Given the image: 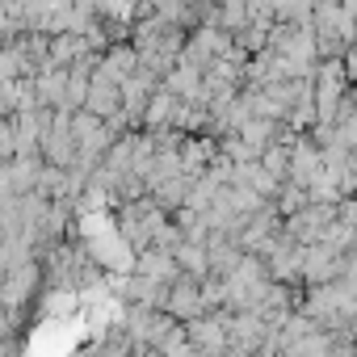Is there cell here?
<instances>
[{
  "mask_svg": "<svg viewBox=\"0 0 357 357\" xmlns=\"http://www.w3.org/2000/svg\"><path fill=\"white\" fill-rule=\"evenodd\" d=\"M38 269H43V261H30V265H22V269L9 273V282H5V303H9V311H17V307L26 303V294H34Z\"/></svg>",
  "mask_w": 357,
  "mask_h": 357,
  "instance_id": "cell-10",
  "label": "cell"
},
{
  "mask_svg": "<svg viewBox=\"0 0 357 357\" xmlns=\"http://www.w3.org/2000/svg\"><path fill=\"white\" fill-rule=\"evenodd\" d=\"M215 155H219V139H211V135H190V139H185L181 164H185V176H190V181L206 176V168L215 164Z\"/></svg>",
  "mask_w": 357,
  "mask_h": 357,
  "instance_id": "cell-6",
  "label": "cell"
},
{
  "mask_svg": "<svg viewBox=\"0 0 357 357\" xmlns=\"http://www.w3.org/2000/svg\"><path fill=\"white\" fill-rule=\"evenodd\" d=\"M34 84H38V97H43L47 109H68V84H72V72L68 68H51Z\"/></svg>",
  "mask_w": 357,
  "mask_h": 357,
  "instance_id": "cell-9",
  "label": "cell"
},
{
  "mask_svg": "<svg viewBox=\"0 0 357 357\" xmlns=\"http://www.w3.org/2000/svg\"><path fill=\"white\" fill-rule=\"evenodd\" d=\"M176 114H181V97H176V93H168V89H160V93L151 97V105H147L143 130H147V135H155V130H168V126H176Z\"/></svg>",
  "mask_w": 357,
  "mask_h": 357,
  "instance_id": "cell-8",
  "label": "cell"
},
{
  "mask_svg": "<svg viewBox=\"0 0 357 357\" xmlns=\"http://www.w3.org/2000/svg\"><path fill=\"white\" fill-rule=\"evenodd\" d=\"M252 26V17H248V5H240V0H231V5H219V13H215V30H223V34H244Z\"/></svg>",
  "mask_w": 357,
  "mask_h": 357,
  "instance_id": "cell-12",
  "label": "cell"
},
{
  "mask_svg": "<svg viewBox=\"0 0 357 357\" xmlns=\"http://www.w3.org/2000/svg\"><path fill=\"white\" fill-rule=\"evenodd\" d=\"M290 155H294V147L278 139V143H273V147H269V151L261 155V168H265V172H273L278 181L286 185V181H290Z\"/></svg>",
  "mask_w": 357,
  "mask_h": 357,
  "instance_id": "cell-13",
  "label": "cell"
},
{
  "mask_svg": "<svg viewBox=\"0 0 357 357\" xmlns=\"http://www.w3.org/2000/svg\"><path fill=\"white\" fill-rule=\"evenodd\" d=\"M319 172H324V151H319V143L311 135H303L294 143V155H290V181L303 185V190H311V181H315Z\"/></svg>",
  "mask_w": 357,
  "mask_h": 357,
  "instance_id": "cell-3",
  "label": "cell"
},
{
  "mask_svg": "<svg viewBox=\"0 0 357 357\" xmlns=\"http://www.w3.org/2000/svg\"><path fill=\"white\" fill-rule=\"evenodd\" d=\"M273 206H278V215H282V219H294V215H303V211L311 206V194H307L303 185L286 181V190L278 194V202H273Z\"/></svg>",
  "mask_w": 357,
  "mask_h": 357,
  "instance_id": "cell-14",
  "label": "cell"
},
{
  "mask_svg": "<svg viewBox=\"0 0 357 357\" xmlns=\"http://www.w3.org/2000/svg\"><path fill=\"white\" fill-rule=\"evenodd\" d=\"M84 109L97 114L101 122H109L114 114H122V84L97 68V72H93V93H89V105H84Z\"/></svg>",
  "mask_w": 357,
  "mask_h": 357,
  "instance_id": "cell-4",
  "label": "cell"
},
{
  "mask_svg": "<svg viewBox=\"0 0 357 357\" xmlns=\"http://www.w3.org/2000/svg\"><path fill=\"white\" fill-rule=\"evenodd\" d=\"M164 315H172L176 324H194V319H202V315H211L206 311V298H202V282H194V278H181L172 286V294H168V311Z\"/></svg>",
  "mask_w": 357,
  "mask_h": 357,
  "instance_id": "cell-2",
  "label": "cell"
},
{
  "mask_svg": "<svg viewBox=\"0 0 357 357\" xmlns=\"http://www.w3.org/2000/svg\"><path fill=\"white\" fill-rule=\"evenodd\" d=\"M269 278L278 282V286H294V290H307L303 286V273H307V248L303 244H294L290 236H282V244L269 252Z\"/></svg>",
  "mask_w": 357,
  "mask_h": 357,
  "instance_id": "cell-1",
  "label": "cell"
},
{
  "mask_svg": "<svg viewBox=\"0 0 357 357\" xmlns=\"http://www.w3.org/2000/svg\"><path fill=\"white\" fill-rule=\"evenodd\" d=\"M135 273L139 278H147V282H160V286H176L185 273H181V265H176V257L172 252H160V248H151V252H143V257H135Z\"/></svg>",
  "mask_w": 357,
  "mask_h": 357,
  "instance_id": "cell-5",
  "label": "cell"
},
{
  "mask_svg": "<svg viewBox=\"0 0 357 357\" xmlns=\"http://www.w3.org/2000/svg\"><path fill=\"white\" fill-rule=\"evenodd\" d=\"M101 72H105V76H114L118 84H126V80L139 72V51H135L130 43H122V47H109V55L101 59Z\"/></svg>",
  "mask_w": 357,
  "mask_h": 357,
  "instance_id": "cell-11",
  "label": "cell"
},
{
  "mask_svg": "<svg viewBox=\"0 0 357 357\" xmlns=\"http://www.w3.org/2000/svg\"><path fill=\"white\" fill-rule=\"evenodd\" d=\"M206 252H211V273L215 278H231L240 265H244V248H240V240H231V236H211V244H206Z\"/></svg>",
  "mask_w": 357,
  "mask_h": 357,
  "instance_id": "cell-7",
  "label": "cell"
}]
</instances>
